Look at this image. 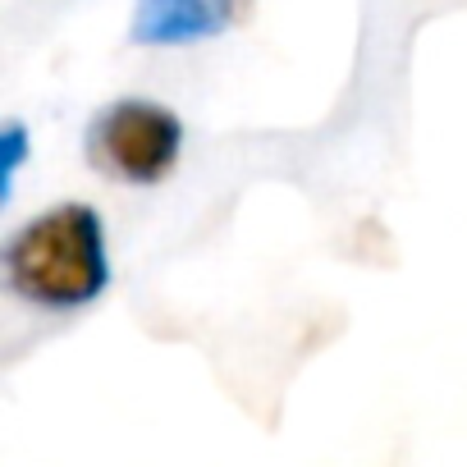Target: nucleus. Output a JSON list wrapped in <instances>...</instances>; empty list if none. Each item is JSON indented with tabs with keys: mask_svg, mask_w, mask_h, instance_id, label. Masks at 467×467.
I'll return each mask as SVG.
<instances>
[{
	"mask_svg": "<svg viewBox=\"0 0 467 467\" xmlns=\"http://www.w3.org/2000/svg\"><path fill=\"white\" fill-rule=\"evenodd\" d=\"M110 248L106 224L92 202H56L28 224H19L0 248V280L10 298L69 317L92 307L110 289Z\"/></svg>",
	"mask_w": 467,
	"mask_h": 467,
	"instance_id": "nucleus-1",
	"label": "nucleus"
},
{
	"mask_svg": "<svg viewBox=\"0 0 467 467\" xmlns=\"http://www.w3.org/2000/svg\"><path fill=\"white\" fill-rule=\"evenodd\" d=\"M83 156L115 183L151 188L183 156V119L151 97H119L88 119Z\"/></svg>",
	"mask_w": 467,
	"mask_h": 467,
	"instance_id": "nucleus-2",
	"label": "nucleus"
},
{
	"mask_svg": "<svg viewBox=\"0 0 467 467\" xmlns=\"http://www.w3.org/2000/svg\"><path fill=\"white\" fill-rule=\"evenodd\" d=\"M234 19V0H133V47H192L220 37Z\"/></svg>",
	"mask_w": 467,
	"mask_h": 467,
	"instance_id": "nucleus-3",
	"label": "nucleus"
},
{
	"mask_svg": "<svg viewBox=\"0 0 467 467\" xmlns=\"http://www.w3.org/2000/svg\"><path fill=\"white\" fill-rule=\"evenodd\" d=\"M33 156V133L24 119H5L0 129V206L15 202V183H19V170L24 161Z\"/></svg>",
	"mask_w": 467,
	"mask_h": 467,
	"instance_id": "nucleus-4",
	"label": "nucleus"
}]
</instances>
